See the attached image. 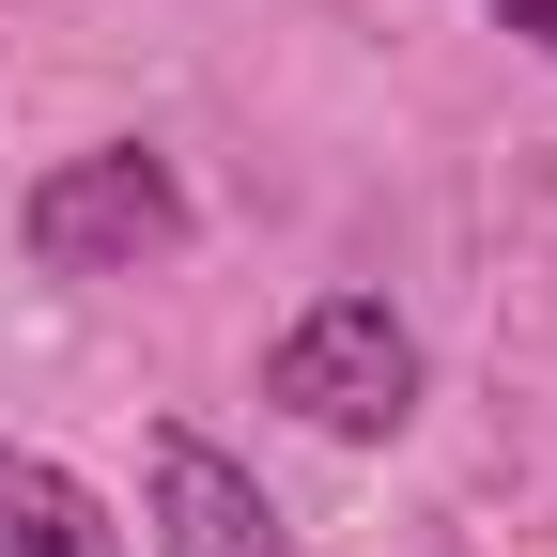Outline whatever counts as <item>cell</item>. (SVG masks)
Masks as SVG:
<instances>
[{
    "mask_svg": "<svg viewBox=\"0 0 557 557\" xmlns=\"http://www.w3.org/2000/svg\"><path fill=\"white\" fill-rule=\"evenodd\" d=\"M16 233H32L47 278H139V263L186 248V186H171V156H139V139H94V156L32 171Z\"/></svg>",
    "mask_w": 557,
    "mask_h": 557,
    "instance_id": "obj_1",
    "label": "cell"
},
{
    "mask_svg": "<svg viewBox=\"0 0 557 557\" xmlns=\"http://www.w3.org/2000/svg\"><path fill=\"white\" fill-rule=\"evenodd\" d=\"M263 387L295 403L310 434L372 449V434H403V418H418V341H403V310H387V295H310L295 325H278Z\"/></svg>",
    "mask_w": 557,
    "mask_h": 557,
    "instance_id": "obj_2",
    "label": "cell"
},
{
    "mask_svg": "<svg viewBox=\"0 0 557 557\" xmlns=\"http://www.w3.org/2000/svg\"><path fill=\"white\" fill-rule=\"evenodd\" d=\"M156 557H295V527L263 511V480L218 449V434H156Z\"/></svg>",
    "mask_w": 557,
    "mask_h": 557,
    "instance_id": "obj_3",
    "label": "cell"
},
{
    "mask_svg": "<svg viewBox=\"0 0 557 557\" xmlns=\"http://www.w3.org/2000/svg\"><path fill=\"white\" fill-rule=\"evenodd\" d=\"M0 557H139V542L94 511V480H78V465L0 449Z\"/></svg>",
    "mask_w": 557,
    "mask_h": 557,
    "instance_id": "obj_4",
    "label": "cell"
},
{
    "mask_svg": "<svg viewBox=\"0 0 557 557\" xmlns=\"http://www.w3.org/2000/svg\"><path fill=\"white\" fill-rule=\"evenodd\" d=\"M496 32H527V47L557 62V0H496Z\"/></svg>",
    "mask_w": 557,
    "mask_h": 557,
    "instance_id": "obj_5",
    "label": "cell"
}]
</instances>
